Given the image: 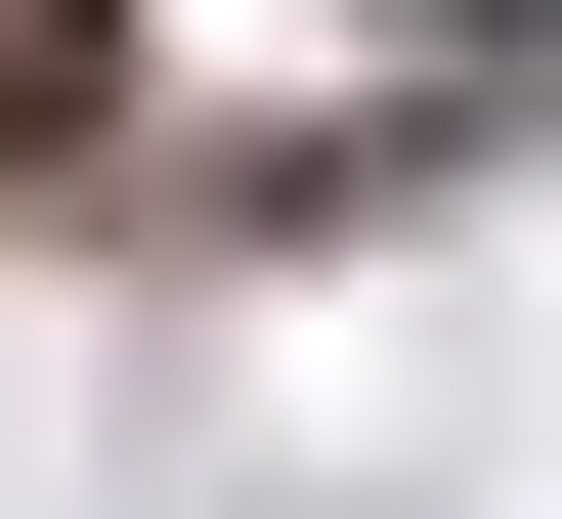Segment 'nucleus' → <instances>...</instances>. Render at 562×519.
Returning <instances> with one entry per match:
<instances>
[{
    "label": "nucleus",
    "mask_w": 562,
    "mask_h": 519,
    "mask_svg": "<svg viewBox=\"0 0 562 519\" xmlns=\"http://www.w3.org/2000/svg\"><path fill=\"white\" fill-rule=\"evenodd\" d=\"M432 44H519V0H432Z\"/></svg>",
    "instance_id": "nucleus-1"
}]
</instances>
